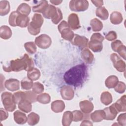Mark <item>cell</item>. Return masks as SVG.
<instances>
[{"label": "cell", "mask_w": 126, "mask_h": 126, "mask_svg": "<svg viewBox=\"0 0 126 126\" xmlns=\"http://www.w3.org/2000/svg\"><path fill=\"white\" fill-rule=\"evenodd\" d=\"M117 121L120 126L126 125V113H122L120 114L117 118Z\"/></svg>", "instance_id": "cell-46"}, {"label": "cell", "mask_w": 126, "mask_h": 126, "mask_svg": "<svg viewBox=\"0 0 126 126\" xmlns=\"http://www.w3.org/2000/svg\"><path fill=\"white\" fill-rule=\"evenodd\" d=\"M25 92V99L31 103L35 102L37 101L36 94L33 91H26Z\"/></svg>", "instance_id": "cell-39"}, {"label": "cell", "mask_w": 126, "mask_h": 126, "mask_svg": "<svg viewBox=\"0 0 126 126\" xmlns=\"http://www.w3.org/2000/svg\"><path fill=\"white\" fill-rule=\"evenodd\" d=\"M67 23L70 29L73 30H76L81 28L79 17L75 13H71L69 15Z\"/></svg>", "instance_id": "cell-12"}, {"label": "cell", "mask_w": 126, "mask_h": 126, "mask_svg": "<svg viewBox=\"0 0 126 126\" xmlns=\"http://www.w3.org/2000/svg\"><path fill=\"white\" fill-rule=\"evenodd\" d=\"M95 14L96 16L98 17L102 20H105L107 19L109 16L108 10L104 6L97 8L95 11Z\"/></svg>", "instance_id": "cell-30"}, {"label": "cell", "mask_w": 126, "mask_h": 126, "mask_svg": "<svg viewBox=\"0 0 126 126\" xmlns=\"http://www.w3.org/2000/svg\"><path fill=\"white\" fill-rule=\"evenodd\" d=\"M88 46L94 52H100L103 49L102 42L96 39H91L88 42Z\"/></svg>", "instance_id": "cell-17"}, {"label": "cell", "mask_w": 126, "mask_h": 126, "mask_svg": "<svg viewBox=\"0 0 126 126\" xmlns=\"http://www.w3.org/2000/svg\"><path fill=\"white\" fill-rule=\"evenodd\" d=\"M57 12V7H56L53 5L48 4L42 14L45 18L52 19L56 15Z\"/></svg>", "instance_id": "cell-14"}, {"label": "cell", "mask_w": 126, "mask_h": 126, "mask_svg": "<svg viewBox=\"0 0 126 126\" xmlns=\"http://www.w3.org/2000/svg\"><path fill=\"white\" fill-rule=\"evenodd\" d=\"M58 29L63 39L70 41L72 40L74 33L69 27L67 22L64 20L62 21L58 25Z\"/></svg>", "instance_id": "cell-5"}, {"label": "cell", "mask_w": 126, "mask_h": 126, "mask_svg": "<svg viewBox=\"0 0 126 126\" xmlns=\"http://www.w3.org/2000/svg\"><path fill=\"white\" fill-rule=\"evenodd\" d=\"M19 13H18L17 11H12L9 17V19H8V22L9 25L11 26L12 27H16L17 26L16 24V20H17V16L19 15Z\"/></svg>", "instance_id": "cell-40"}, {"label": "cell", "mask_w": 126, "mask_h": 126, "mask_svg": "<svg viewBox=\"0 0 126 126\" xmlns=\"http://www.w3.org/2000/svg\"><path fill=\"white\" fill-rule=\"evenodd\" d=\"M110 20L112 24L114 25H119L121 24L123 20V15L120 12L113 11L110 14Z\"/></svg>", "instance_id": "cell-24"}, {"label": "cell", "mask_w": 126, "mask_h": 126, "mask_svg": "<svg viewBox=\"0 0 126 126\" xmlns=\"http://www.w3.org/2000/svg\"><path fill=\"white\" fill-rule=\"evenodd\" d=\"M91 118L93 122L97 123L105 119V114L103 110H97L91 114Z\"/></svg>", "instance_id": "cell-22"}, {"label": "cell", "mask_w": 126, "mask_h": 126, "mask_svg": "<svg viewBox=\"0 0 126 126\" xmlns=\"http://www.w3.org/2000/svg\"><path fill=\"white\" fill-rule=\"evenodd\" d=\"M8 117V113L7 111L2 108L0 109V122L6 120Z\"/></svg>", "instance_id": "cell-50"}, {"label": "cell", "mask_w": 126, "mask_h": 126, "mask_svg": "<svg viewBox=\"0 0 126 126\" xmlns=\"http://www.w3.org/2000/svg\"><path fill=\"white\" fill-rule=\"evenodd\" d=\"M117 52L118 53L119 55L122 57L125 60H126V46L122 44L117 50Z\"/></svg>", "instance_id": "cell-47"}, {"label": "cell", "mask_w": 126, "mask_h": 126, "mask_svg": "<svg viewBox=\"0 0 126 126\" xmlns=\"http://www.w3.org/2000/svg\"><path fill=\"white\" fill-rule=\"evenodd\" d=\"M16 11L20 14L28 16L31 11V8L27 3H22L18 6Z\"/></svg>", "instance_id": "cell-29"}, {"label": "cell", "mask_w": 126, "mask_h": 126, "mask_svg": "<svg viewBox=\"0 0 126 126\" xmlns=\"http://www.w3.org/2000/svg\"><path fill=\"white\" fill-rule=\"evenodd\" d=\"M34 68V63L32 58L28 54H25L20 59L11 60L8 66L3 65L2 68L5 72H19L25 70L27 72Z\"/></svg>", "instance_id": "cell-2"}, {"label": "cell", "mask_w": 126, "mask_h": 126, "mask_svg": "<svg viewBox=\"0 0 126 126\" xmlns=\"http://www.w3.org/2000/svg\"><path fill=\"white\" fill-rule=\"evenodd\" d=\"M105 114V119L106 120H113L119 113L115 108L114 103L109 107H106L103 109Z\"/></svg>", "instance_id": "cell-11"}, {"label": "cell", "mask_w": 126, "mask_h": 126, "mask_svg": "<svg viewBox=\"0 0 126 126\" xmlns=\"http://www.w3.org/2000/svg\"><path fill=\"white\" fill-rule=\"evenodd\" d=\"M5 87L11 92L18 91L20 89V82L18 80L14 78H10L5 81Z\"/></svg>", "instance_id": "cell-13"}, {"label": "cell", "mask_w": 126, "mask_h": 126, "mask_svg": "<svg viewBox=\"0 0 126 126\" xmlns=\"http://www.w3.org/2000/svg\"><path fill=\"white\" fill-rule=\"evenodd\" d=\"M62 0H50V2L54 5H59L62 2Z\"/></svg>", "instance_id": "cell-54"}, {"label": "cell", "mask_w": 126, "mask_h": 126, "mask_svg": "<svg viewBox=\"0 0 126 126\" xmlns=\"http://www.w3.org/2000/svg\"><path fill=\"white\" fill-rule=\"evenodd\" d=\"M18 104V108L21 111L25 113H29L31 112L32 109L31 102L26 99L22 100Z\"/></svg>", "instance_id": "cell-23"}, {"label": "cell", "mask_w": 126, "mask_h": 126, "mask_svg": "<svg viewBox=\"0 0 126 126\" xmlns=\"http://www.w3.org/2000/svg\"><path fill=\"white\" fill-rule=\"evenodd\" d=\"M10 10L9 2L7 0L0 1V15L1 16L7 15Z\"/></svg>", "instance_id": "cell-27"}, {"label": "cell", "mask_w": 126, "mask_h": 126, "mask_svg": "<svg viewBox=\"0 0 126 126\" xmlns=\"http://www.w3.org/2000/svg\"><path fill=\"white\" fill-rule=\"evenodd\" d=\"M114 104L119 112H125L126 111V95H124L121 96Z\"/></svg>", "instance_id": "cell-21"}, {"label": "cell", "mask_w": 126, "mask_h": 126, "mask_svg": "<svg viewBox=\"0 0 126 126\" xmlns=\"http://www.w3.org/2000/svg\"><path fill=\"white\" fill-rule=\"evenodd\" d=\"M117 35L115 31H110L105 35V38L108 41H113L117 39Z\"/></svg>", "instance_id": "cell-48"}, {"label": "cell", "mask_w": 126, "mask_h": 126, "mask_svg": "<svg viewBox=\"0 0 126 126\" xmlns=\"http://www.w3.org/2000/svg\"><path fill=\"white\" fill-rule=\"evenodd\" d=\"M33 81L30 79L28 77L24 78L21 81V86L23 90H29L32 88Z\"/></svg>", "instance_id": "cell-36"}, {"label": "cell", "mask_w": 126, "mask_h": 126, "mask_svg": "<svg viewBox=\"0 0 126 126\" xmlns=\"http://www.w3.org/2000/svg\"><path fill=\"white\" fill-rule=\"evenodd\" d=\"M48 1L47 0H41L39 2V3L32 6V10L34 12H38V13H42L44 9L47 7L48 5Z\"/></svg>", "instance_id": "cell-34"}, {"label": "cell", "mask_w": 126, "mask_h": 126, "mask_svg": "<svg viewBox=\"0 0 126 126\" xmlns=\"http://www.w3.org/2000/svg\"><path fill=\"white\" fill-rule=\"evenodd\" d=\"M79 106L81 111L86 114L91 113L94 109L93 103L88 100L81 101L79 103Z\"/></svg>", "instance_id": "cell-16"}, {"label": "cell", "mask_w": 126, "mask_h": 126, "mask_svg": "<svg viewBox=\"0 0 126 126\" xmlns=\"http://www.w3.org/2000/svg\"><path fill=\"white\" fill-rule=\"evenodd\" d=\"M122 44H123L121 41H120L119 40H115L111 43V48H112V50L114 52H116L118 48Z\"/></svg>", "instance_id": "cell-49"}, {"label": "cell", "mask_w": 126, "mask_h": 126, "mask_svg": "<svg viewBox=\"0 0 126 126\" xmlns=\"http://www.w3.org/2000/svg\"><path fill=\"white\" fill-rule=\"evenodd\" d=\"M81 56L83 60L87 64H91L94 60L93 54L87 48L83 49L81 52Z\"/></svg>", "instance_id": "cell-15"}, {"label": "cell", "mask_w": 126, "mask_h": 126, "mask_svg": "<svg viewBox=\"0 0 126 126\" xmlns=\"http://www.w3.org/2000/svg\"><path fill=\"white\" fill-rule=\"evenodd\" d=\"M32 89L33 92L36 94H39L43 92L44 88L43 84L39 82H36L33 83Z\"/></svg>", "instance_id": "cell-42"}, {"label": "cell", "mask_w": 126, "mask_h": 126, "mask_svg": "<svg viewBox=\"0 0 126 126\" xmlns=\"http://www.w3.org/2000/svg\"><path fill=\"white\" fill-rule=\"evenodd\" d=\"M93 126V124L88 120H84L81 124H80V126Z\"/></svg>", "instance_id": "cell-53"}, {"label": "cell", "mask_w": 126, "mask_h": 126, "mask_svg": "<svg viewBox=\"0 0 126 126\" xmlns=\"http://www.w3.org/2000/svg\"><path fill=\"white\" fill-rule=\"evenodd\" d=\"M119 82L118 78L115 75L108 76L105 81V85L108 89L114 88Z\"/></svg>", "instance_id": "cell-26"}, {"label": "cell", "mask_w": 126, "mask_h": 126, "mask_svg": "<svg viewBox=\"0 0 126 126\" xmlns=\"http://www.w3.org/2000/svg\"><path fill=\"white\" fill-rule=\"evenodd\" d=\"M24 47L26 50L30 54H34L36 51V46L34 42L32 41L27 42L25 43Z\"/></svg>", "instance_id": "cell-38"}, {"label": "cell", "mask_w": 126, "mask_h": 126, "mask_svg": "<svg viewBox=\"0 0 126 126\" xmlns=\"http://www.w3.org/2000/svg\"><path fill=\"white\" fill-rule=\"evenodd\" d=\"M34 43L40 48L45 49L51 45L52 39L48 35L42 34L35 38Z\"/></svg>", "instance_id": "cell-7"}, {"label": "cell", "mask_w": 126, "mask_h": 126, "mask_svg": "<svg viewBox=\"0 0 126 126\" xmlns=\"http://www.w3.org/2000/svg\"><path fill=\"white\" fill-rule=\"evenodd\" d=\"M62 19H63V14H62V11L59 8L57 7V13L56 15L54 16V17L51 19L52 22L55 24H58L59 23V22L61 21Z\"/></svg>", "instance_id": "cell-45"}, {"label": "cell", "mask_w": 126, "mask_h": 126, "mask_svg": "<svg viewBox=\"0 0 126 126\" xmlns=\"http://www.w3.org/2000/svg\"><path fill=\"white\" fill-rule=\"evenodd\" d=\"M44 22L42 16L38 13L33 15L32 21L28 26V31L29 33L33 35H37L40 32V28Z\"/></svg>", "instance_id": "cell-3"}, {"label": "cell", "mask_w": 126, "mask_h": 126, "mask_svg": "<svg viewBox=\"0 0 126 126\" xmlns=\"http://www.w3.org/2000/svg\"><path fill=\"white\" fill-rule=\"evenodd\" d=\"M14 121L18 124L23 125L27 122V117L26 114L20 111L16 110L13 114Z\"/></svg>", "instance_id": "cell-18"}, {"label": "cell", "mask_w": 126, "mask_h": 126, "mask_svg": "<svg viewBox=\"0 0 126 126\" xmlns=\"http://www.w3.org/2000/svg\"><path fill=\"white\" fill-rule=\"evenodd\" d=\"M12 34L11 29L6 25L0 27V37L3 39H8L10 38Z\"/></svg>", "instance_id": "cell-25"}, {"label": "cell", "mask_w": 126, "mask_h": 126, "mask_svg": "<svg viewBox=\"0 0 126 126\" xmlns=\"http://www.w3.org/2000/svg\"><path fill=\"white\" fill-rule=\"evenodd\" d=\"M112 96L108 92H103L100 95L101 102L105 105H108L112 102Z\"/></svg>", "instance_id": "cell-31"}, {"label": "cell", "mask_w": 126, "mask_h": 126, "mask_svg": "<svg viewBox=\"0 0 126 126\" xmlns=\"http://www.w3.org/2000/svg\"><path fill=\"white\" fill-rule=\"evenodd\" d=\"M87 67L84 63L73 66L65 72L63 79L65 83L74 87L81 86L86 81Z\"/></svg>", "instance_id": "cell-1"}, {"label": "cell", "mask_w": 126, "mask_h": 126, "mask_svg": "<svg viewBox=\"0 0 126 126\" xmlns=\"http://www.w3.org/2000/svg\"><path fill=\"white\" fill-rule=\"evenodd\" d=\"M110 59L113 63L114 67L120 72L126 70V63L121 59L117 54L112 53L110 56Z\"/></svg>", "instance_id": "cell-8"}, {"label": "cell", "mask_w": 126, "mask_h": 126, "mask_svg": "<svg viewBox=\"0 0 126 126\" xmlns=\"http://www.w3.org/2000/svg\"><path fill=\"white\" fill-rule=\"evenodd\" d=\"M39 120L40 117L37 114L34 112H32L28 116L27 123L30 126H34L39 122Z\"/></svg>", "instance_id": "cell-33"}, {"label": "cell", "mask_w": 126, "mask_h": 126, "mask_svg": "<svg viewBox=\"0 0 126 126\" xmlns=\"http://www.w3.org/2000/svg\"><path fill=\"white\" fill-rule=\"evenodd\" d=\"M73 121L72 112L69 111L63 113L62 119V125L63 126H69Z\"/></svg>", "instance_id": "cell-28"}, {"label": "cell", "mask_w": 126, "mask_h": 126, "mask_svg": "<svg viewBox=\"0 0 126 126\" xmlns=\"http://www.w3.org/2000/svg\"><path fill=\"white\" fill-rule=\"evenodd\" d=\"M51 108L55 113H61L64 109L65 104L63 100H56L52 102Z\"/></svg>", "instance_id": "cell-19"}, {"label": "cell", "mask_w": 126, "mask_h": 126, "mask_svg": "<svg viewBox=\"0 0 126 126\" xmlns=\"http://www.w3.org/2000/svg\"><path fill=\"white\" fill-rule=\"evenodd\" d=\"M1 97L2 104L7 111L12 112L16 109V103L14 101L13 94L5 92L1 94Z\"/></svg>", "instance_id": "cell-4"}, {"label": "cell", "mask_w": 126, "mask_h": 126, "mask_svg": "<svg viewBox=\"0 0 126 126\" xmlns=\"http://www.w3.org/2000/svg\"><path fill=\"white\" fill-rule=\"evenodd\" d=\"M90 25L94 32L100 31L103 27L102 23L97 18H94L90 21Z\"/></svg>", "instance_id": "cell-32"}, {"label": "cell", "mask_w": 126, "mask_h": 126, "mask_svg": "<svg viewBox=\"0 0 126 126\" xmlns=\"http://www.w3.org/2000/svg\"><path fill=\"white\" fill-rule=\"evenodd\" d=\"M92 2L97 8L101 7L102 5L103 4V0H92Z\"/></svg>", "instance_id": "cell-52"}, {"label": "cell", "mask_w": 126, "mask_h": 126, "mask_svg": "<svg viewBox=\"0 0 126 126\" xmlns=\"http://www.w3.org/2000/svg\"><path fill=\"white\" fill-rule=\"evenodd\" d=\"M40 76V72L37 68H33L31 70L27 72V77L32 81L38 80Z\"/></svg>", "instance_id": "cell-35"}, {"label": "cell", "mask_w": 126, "mask_h": 126, "mask_svg": "<svg viewBox=\"0 0 126 126\" xmlns=\"http://www.w3.org/2000/svg\"><path fill=\"white\" fill-rule=\"evenodd\" d=\"M72 112L73 114V121L76 122L83 120L84 118V115L81 111L75 110Z\"/></svg>", "instance_id": "cell-43"}, {"label": "cell", "mask_w": 126, "mask_h": 126, "mask_svg": "<svg viewBox=\"0 0 126 126\" xmlns=\"http://www.w3.org/2000/svg\"><path fill=\"white\" fill-rule=\"evenodd\" d=\"M60 93L62 98L64 100L72 99L74 96V91L70 86L64 85L61 87Z\"/></svg>", "instance_id": "cell-10"}, {"label": "cell", "mask_w": 126, "mask_h": 126, "mask_svg": "<svg viewBox=\"0 0 126 126\" xmlns=\"http://www.w3.org/2000/svg\"><path fill=\"white\" fill-rule=\"evenodd\" d=\"M91 39H96L101 41H103L104 39V37L99 32L94 33L91 37Z\"/></svg>", "instance_id": "cell-51"}, {"label": "cell", "mask_w": 126, "mask_h": 126, "mask_svg": "<svg viewBox=\"0 0 126 126\" xmlns=\"http://www.w3.org/2000/svg\"><path fill=\"white\" fill-rule=\"evenodd\" d=\"M13 98L15 102L18 104L22 100L25 99V92L18 91L14 93L13 94Z\"/></svg>", "instance_id": "cell-41"}, {"label": "cell", "mask_w": 126, "mask_h": 126, "mask_svg": "<svg viewBox=\"0 0 126 126\" xmlns=\"http://www.w3.org/2000/svg\"><path fill=\"white\" fill-rule=\"evenodd\" d=\"M71 42L74 45L77 46L81 49H84L88 47L89 40L85 36L75 34Z\"/></svg>", "instance_id": "cell-9"}, {"label": "cell", "mask_w": 126, "mask_h": 126, "mask_svg": "<svg viewBox=\"0 0 126 126\" xmlns=\"http://www.w3.org/2000/svg\"><path fill=\"white\" fill-rule=\"evenodd\" d=\"M89 7V2L86 0H72L69 2L70 9L73 11L82 12Z\"/></svg>", "instance_id": "cell-6"}, {"label": "cell", "mask_w": 126, "mask_h": 126, "mask_svg": "<svg viewBox=\"0 0 126 126\" xmlns=\"http://www.w3.org/2000/svg\"><path fill=\"white\" fill-rule=\"evenodd\" d=\"M29 22L30 18L28 16L19 14L16 20L17 26L21 28H25L28 26L30 24Z\"/></svg>", "instance_id": "cell-20"}, {"label": "cell", "mask_w": 126, "mask_h": 126, "mask_svg": "<svg viewBox=\"0 0 126 126\" xmlns=\"http://www.w3.org/2000/svg\"><path fill=\"white\" fill-rule=\"evenodd\" d=\"M50 100L51 97L50 95L46 93H42L37 96V101L42 104H48L50 102Z\"/></svg>", "instance_id": "cell-37"}, {"label": "cell", "mask_w": 126, "mask_h": 126, "mask_svg": "<svg viewBox=\"0 0 126 126\" xmlns=\"http://www.w3.org/2000/svg\"><path fill=\"white\" fill-rule=\"evenodd\" d=\"M114 88L117 93L119 94H123L126 91V84L123 82L119 81Z\"/></svg>", "instance_id": "cell-44"}]
</instances>
